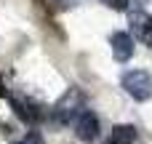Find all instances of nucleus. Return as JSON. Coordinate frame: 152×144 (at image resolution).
I'll use <instances>...</instances> for the list:
<instances>
[{
  "label": "nucleus",
  "mask_w": 152,
  "mask_h": 144,
  "mask_svg": "<svg viewBox=\"0 0 152 144\" xmlns=\"http://www.w3.org/2000/svg\"><path fill=\"white\" fill-rule=\"evenodd\" d=\"M128 21H131L134 37H139L144 45L152 48V16L147 11H131V13H128Z\"/></svg>",
  "instance_id": "obj_4"
},
{
  "label": "nucleus",
  "mask_w": 152,
  "mask_h": 144,
  "mask_svg": "<svg viewBox=\"0 0 152 144\" xmlns=\"http://www.w3.org/2000/svg\"><path fill=\"white\" fill-rule=\"evenodd\" d=\"M80 104H83V94H80L77 88H69V91H67V94L53 104V110H51V123H53L56 128L69 126V123L77 118Z\"/></svg>",
  "instance_id": "obj_1"
},
{
  "label": "nucleus",
  "mask_w": 152,
  "mask_h": 144,
  "mask_svg": "<svg viewBox=\"0 0 152 144\" xmlns=\"http://www.w3.org/2000/svg\"><path fill=\"white\" fill-rule=\"evenodd\" d=\"M107 8H115V11H126L128 8V0H102Z\"/></svg>",
  "instance_id": "obj_9"
},
{
  "label": "nucleus",
  "mask_w": 152,
  "mask_h": 144,
  "mask_svg": "<svg viewBox=\"0 0 152 144\" xmlns=\"http://www.w3.org/2000/svg\"><path fill=\"white\" fill-rule=\"evenodd\" d=\"M112 56L123 64L134 56V37L128 32H115L112 35Z\"/></svg>",
  "instance_id": "obj_5"
},
{
  "label": "nucleus",
  "mask_w": 152,
  "mask_h": 144,
  "mask_svg": "<svg viewBox=\"0 0 152 144\" xmlns=\"http://www.w3.org/2000/svg\"><path fill=\"white\" fill-rule=\"evenodd\" d=\"M72 126H75V134H77L80 142H96V136H99V118L91 110H80L77 118L72 120Z\"/></svg>",
  "instance_id": "obj_3"
},
{
  "label": "nucleus",
  "mask_w": 152,
  "mask_h": 144,
  "mask_svg": "<svg viewBox=\"0 0 152 144\" xmlns=\"http://www.w3.org/2000/svg\"><path fill=\"white\" fill-rule=\"evenodd\" d=\"M13 144H45V142H43V136L37 131H29L24 139H19V142H13Z\"/></svg>",
  "instance_id": "obj_8"
},
{
  "label": "nucleus",
  "mask_w": 152,
  "mask_h": 144,
  "mask_svg": "<svg viewBox=\"0 0 152 144\" xmlns=\"http://www.w3.org/2000/svg\"><path fill=\"white\" fill-rule=\"evenodd\" d=\"M123 88L131 99L147 102V99H152V75L147 69H134L123 77Z\"/></svg>",
  "instance_id": "obj_2"
},
{
  "label": "nucleus",
  "mask_w": 152,
  "mask_h": 144,
  "mask_svg": "<svg viewBox=\"0 0 152 144\" xmlns=\"http://www.w3.org/2000/svg\"><path fill=\"white\" fill-rule=\"evenodd\" d=\"M8 102H11V107H13V112H16V115H19L24 123L37 120V115H40V112H37V110H35V107H32L27 99H19V96H11V94H8Z\"/></svg>",
  "instance_id": "obj_6"
},
{
  "label": "nucleus",
  "mask_w": 152,
  "mask_h": 144,
  "mask_svg": "<svg viewBox=\"0 0 152 144\" xmlns=\"http://www.w3.org/2000/svg\"><path fill=\"white\" fill-rule=\"evenodd\" d=\"M139 136V131L134 126H115L112 128V142L115 144H134Z\"/></svg>",
  "instance_id": "obj_7"
},
{
  "label": "nucleus",
  "mask_w": 152,
  "mask_h": 144,
  "mask_svg": "<svg viewBox=\"0 0 152 144\" xmlns=\"http://www.w3.org/2000/svg\"><path fill=\"white\" fill-rule=\"evenodd\" d=\"M59 3V8H72V5H77L80 0H56Z\"/></svg>",
  "instance_id": "obj_10"
},
{
  "label": "nucleus",
  "mask_w": 152,
  "mask_h": 144,
  "mask_svg": "<svg viewBox=\"0 0 152 144\" xmlns=\"http://www.w3.org/2000/svg\"><path fill=\"white\" fill-rule=\"evenodd\" d=\"M107 144H115V142H112V139H110V142H107Z\"/></svg>",
  "instance_id": "obj_12"
},
{
  "label": "nucleus",
  "mask_w": 152,
  "mask_h": 144,
  "mask_svg": "<svg viewBox=\"0 0 152 144\" xmlns=\"http://www.w3.org/2000/svg\"><path fill=\"white\" fill-rule=\"evenodd\" d=\"M0 96H8V94H5V88H3V77H0Z\"/></svg>",
  "instance_id": "obj_11"
}]
</instances>
